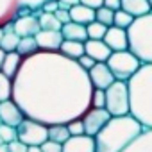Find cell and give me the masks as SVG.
<instances>
[{
	"instance_id": "1",
	"label": "cell",
	"mask_w": 152,
	"mask_h": 152,
	"mask_svg": "<svg viewBox=\"0 0 152 152\" xmlns=\"http://www.w3.org/2000/svg\"><path fill=\"white\" fill-rule=\"evenodd\" d=\"M93 84L88 72L61 52H43L23 57L13 79V99L25 116L52 124H68L91 107Z\"/></svg>"
},
{
	"instance_id": "2",
	"label": "cell",
	"mask_w": 152,
	"mask_h": 152,
	"mask_svg": "<svg viewBox=\"0 0 152 152\" xmlns=\"http://www.w3.org/2000/svg\"><path fill=\"white\" fill-rule=\"evenodd\" d=\"M143 131L145 127L132 115L111 116L104 129H100V132L95 136L97 152H124L140 138Z\"/></svg>"
},
{
	"instance_id": "3",
	"label": "cell",
	"mask_w": 152,
	"mask_h": 152,
	"mask_svg": "<svg viewBox=\"0 0 152 152\" xmlns=\"http://www.w3.org/2000/svg\"><path fill=\"white\" fill-rule=\"evenodd\" d=\"M127 83L131 93V115L140 120L145 129H152V63H143Z\"/></svg>"
},
{
	"instance_id": "4",
	"label": "cell",
	"mask_w": 152,
	"mask_h": 152,
	"mask_svg": "<svg viewBox=\"0 0 152 152\" xmlns=\"http://www.w3.org/2000/svg\"><path fill=\"white\" fill-rule=\"evenodd\" d=\"M127 34L129 50L136 54L141 63H152V13L134 18Z\"/></svg>"
},
{
	"instance_id": "5",
	"label": "cell",
	"mask_w": 152,
	"mask_h": 152,
	"mask_svg": "<svg viewBox=\"0 0 152 152\" xmlns=\"http://www.w3.org/2000/svg\"><path fill=\"white\" fill-rule=\"evenodd\" d=\"M48 0H0V27L15 23L16 18L43 13V6Z\"/></svg>"
},
{
	"instance_id": "6",
	"label": "cell",
	"mask_w": 152,
	"mask_h": 152,
	"mask_svg": "<svg viewBox=\"0 0 152 152\" xmlns=\"http://www.w3.org/2000/svg\"><path fill=\"white\" fill-rule=\"evenodd\" d=\"M106 109L113 116L131 115V93L127 81H115L106 90Z\"/></svg>"
},
{
	"instance_id": "7",
	"label": "cell",
	"mask_w": 152,
	"mask_h": 152,
	"mask_svg": "<svg viewBox=\"0 0 152 152\" xmlns=\"http://www.w3.org/2000/svg\"><path fill=\"white\" fill-rule=\"evenodd\" d=\"M141 64H143L141 59L136 54H132L129 48L113 52L111 57L107 59V66L115 73L116 81H129L132 75L141 68Z\"/></svg>"
},
{
	"instance_id": "8",
	"label": "cell",
	"mask_w": 152,
	"mask_h": 152,
	"mask_svg": "<svg viewBox=\"0 0 152 152\" xmlns=\"http://www.w3.org/2000/svg\"><path fill=\"white\" fill-rule=\"evenodd\" d=\"M16 129H18V140L27 143L29 147L43 145L48 140V125L34 118H29V116H25L23 122Z\"/></svg>"
},
{
	"instance_id": "9",
	"label": "cell",
	"mask_w": 152,
	"mask_h": 152,
	"mask_svg": "<svg viewBox=\"0 0 152 152\" xmlns=\"http://www.w3.org/2000/svg\"><path fill=\"white\" fill-rule=\"evenodd\" d=\"M111 113L106 107H90L84 115H83V122H84V129L86 134L90 136H97L100 132V129H104V125L111 120Z\"/></svg>"
},
{
	"instance_id": "10",
	"label": "cell",
	"mask_w": 152,
	"mask_h": 152,
	"mask_svg": "<svg viewBox=\"0 0 152 152\" xmlns=\"http://www.w3.org/2000/svg\"><path fill=\"white\" fill-rule=\"evenodd\" d=\"M23 118H25V113L16 104L15 99H9V100L0 102V122H2V124L18 127L23 122Z\"/></svg>"
},
{
	"instance_id": "11",
	"label": "cell",
	"mask_w": 152,
	"mask_h": 152,
	"mask_svg": "<svg viewBox=\"0 0 152 152\" xmlns=\"http://www.w3.org/2000/svg\"><path fill=\"white\" fill-rule=\"evenodd\" d=\"M88 75H90V81H91L93 88H100V90H107L116 81L115 73L111 72V68L107 66V63H97L88 72Z\"/></svg>"
},
{
	"instance_id": "12",
	"label": "cell",
	"mask_w": 152,
	"mask_h": 152,
	"mask_svg": "<svg viewBox=\"0 0 152 152\" xmlns=\"http://www.w3.org/2000/svg\"><path fill=\"white\" fill-rule=\"evenodd\" d=\"M36 41H38L39 50L43 52H59L64 41V36L61 31H43L41 29L36 34Z\"/></svg>"
},
{
	"instance_id": "13",
	"label": "cell",
	"mask_w": 152,
	"mask_h": 152,
	"mask_svg": "<svg viewBox=\"0 0 152 152\" xmlns=\"http://www.w3.org/2000/svg\"><path fill=\"white\" fill-rule=\"evenodd\" d=\"M63 152H97L95 138L90 134L70 136L63 143Z\"/></svg>"
},
{
	"instance_id": "14",
	"label": "cell",
	"mask_w": 152,
	"mask_h": 152,
	"mask_svg": "<svg viewBox=\"0 0 152 152\" xmlns=\"http://www.w3.org/2000/svg\"><path fill=\"white\" fill-rule=\"evenodd\" d=\"M13 29H15V32H16L20 38H25V36H36V34L41 31L39 16H36V15L20 16V18L15 20Z\"/></svg>"
},
{
	"instance_id": "15",
	"label": "cell",
	"mask_w": 152,
	"mask_h": 152,
	"mask_svg": "<svg viewBox=\"0 0 152 152\" xmlns=\"http://www.w3.org/2000/svg\"><path fill=\"white\" fill-rule=\"evenodd\" d=\"M104 41L109 45V48L113 52H118V50H127L129 48V34H127V29H120L116 25H111L104 36Z\"/></svg>"
},
{
	"instance_id": "16",
	"label": "cell",
	"mask_w": 152,
	"mask_h": 152,
	"mask_svg": "<svg viewBox=\"0 0 152 152\" xmlns=\"http://www.w3.org/2000/svg\"><path fill=\"white\" fill-rule=\"evenodd\" d=\"M84 47H86V54L91 56L97 63H107V59L113 54V50L104 39H86Z\"/></svg>"
},
{
	"instance_id": "17",
	"label": "cell",
	"mask_w": 152,
	"mask_h": 152,
	"mask_svg": "<svg viewBox=\"0 0 152 152\" xmlns=\"http://www.w3.org/2000/svg\"><path fill=\"white\" fill-rule=\"evenodd\" d=\"M70 15H72V22H77L83 25H88L95 20V9L90 6H84L81 2L70 7Z\"/></svg>"
},
{
	"instance_id": "18",
	"label": "cell",
	"mask_w": 152,
	"mask_h": 152,
	"mask_svg": "<svg viewBox=\"0 0 152 152\" xmlns=\"http://www.w3.org/2000/svg\"><path fill=\"white\" fill-rule=\"evenodd\" d=\"M64 39H73V41H86L88 39V29L83 23L77 22H68L61 29Z\"/></svg>"
},
{
	"instance_id": "19",
	"label": "cell",
	"mask_w": 152,
	"mask_h": 152,
	"mask_svg": "<svg viewBox=\"0 0 152 152\" xmlns=\"http://www.w3.org/2000/svg\"><path fill=\"white\" fill-rule=\"evenodd\" d=\"M22 63H23V56H20L16 50L7 52V54H6V59H4V64H2V70H0V72H4L7 77L15 79L16 73L20 72Z\"/></svg>"
},
{
	"instance_id": "20",
	"label": "cell",
	"mask_w": 152,
	"mask_h": 152,
	"mask_svg": "<svg viewBox=\"0 0 152 152\" xmlns=\"http://www.w3.org/2000/svg\"><path fill=\"white\" fill-rule=\"evenodd\" d=\"M122 9L131 13L134 18L152 13V6L148 0H122Z\"/></svg>"
},
{
	"instance_id": "21",
	"label": "cell",
	"mask_w": 152,
	"mask_h": 152,
	"mask_svg": "<svg viewBox=\"0 0 152 152\" xmlns=\"http://www.w3.org/2000/svg\"><path fill=\"white\" fill-rule=\"evenodd\" d=\"M63 56L70 57V59H75L77 61L81 56L86 54V47H84V41H73V39H64L63 45H61V50H59Z\"/></svg>"
},
{
	"instance_id": "22",
	"label": "cell",
	"mask_w": 152,
	"mask_h": 152,
	"mask_svg": "<svg viewBox=\"0 0 152 152\" xmlns=\"http://www.w3.org/2000/svg\"><path fill=\"white\" fill-rule=\"evenodd\" d=\"M124 152H152V129H145L136 141L131 143Z\"/></svg>"
},
{
	"instance_id": "23",
	"label": "cell",
	"mask_w": 152,
	"mask_h": 152,
	"mask_svg": "<svg viewBox=\"0 0 152 152\" xmlns=\"http://www.w3.org/2000/svg\"><path fill=\"white\" fill-rule=\"evenodd\" d=\"M70 129L66 124H52L48 125V140H54L57 143H64L70 138Z\"/></svg>"
},
{
	"instance_id": "24",
	"label": "cell",
	"mask_w": 152,
	"mask_h": 152,
	"mask_svg": "<svg viewBox=\"0 0 152 152\" xmlns=\"http://www.w3.org/2000/svg\"><path fill=\"white\" fill-rule=\"evenodd\" d=\"M38 50H39V47H38L36 36H25V38H22L20 43H18V48H16V52L20 56H23V57H29V56L36 54Z\"/></svg>"
},
{
	"instance_id": "25",
	"label": "cell",
	"mask_w": 152,
	"mask_h": 152,
	"mask_svg": "<svg viewBox=\"0 0 152 152\" xmlns=\"http://www.w3.org/2000/svg\"><path fill=\"white\" fill-rule=\"evenodd\" d=\"M39 25L43 31H61L63 29V23L57 20V16L54 13H41L39 15Z\"/></svg>"
},
{
	"instance_id": "26",
	"label": "cell",
	"mask_w": 152,
	"mask_h": 152,
	"mask_svg": "<svg viewBox=\"0 0 152 152\" xmlns=\"http://www.w3.org/2000/svg\"><path fill=\"white\" fill-rule=\"evenodd\" d=\"M20 39L22 38L15 32V29H9V31L4 32V38H2V41H0V48L6 50V52H13V50L18 48Z\"/></svg>"
},
{
	"instance_id": "27",
	"label": "cell",
	"mask_w": 152,
	"mask_h": 152,
	"mask_svg": "<svg viewBox=\"0 0 152 152\" xmlns=\"http://www.w3.org/2000/svg\"><path fill=\"white\" fill-rule=\"evenodd\" d=\"M86 29H88V39H104V36H106L109 27L104 25L99 20H93L91 23L86 25Z\"/></svg>"
},
{
	"instance_id": "28",
	"label": "cell",
	"mask_w": 152,
	"mask_h": 152,
	"mask_svg": "<svg viewBox=\"0 0 152 152\" xmlns=\"http://www.w3.org/2000/svg\"><path fill=\"white\" fill-rule=\"evenodd\" d=\"M13 99V79L0 72V102Z\"/></svg>"
},
{
	"instance_id": "29",
	"label": "cell",
	"mask_w": 152,
	"mask_h": 152,
	"mask_svg": "<svg viewBox=\"0 0 152 152\" xmlns=\"http://www.w3.org/2000/svg\"><path fill=\"white\" fill-rule=\"evenodd\" d=\"M132 22H134V16H132L131 13H127L125 9L115 11V23H113V25H116V27H120V29H129V27L132 25Z\"/></svg>"
},
{
	"instance_id": "30",
	"label": "cell",
	"mask_w": 152,
	"mask_h": 152,
	"mask_svg": "<svg viewBox=\"0 0 152 152\" xmlns=\"http://www.w3.org/2000/svg\"><path fill=\"white\" fill-rule=\"evenodd\" d=\"M95 20H99V22H102L104 25L111 27V25L115 23V11L109 9V7H106V6H102V7L95 9Z\"/></svg>"
},
{
	"instance_id": "31",
	"label": "cell",
	"mask_w": 152,
	"mask_h": 152,
	"mask_svg": "<svg viewBox=\"0 0 152 152\" xmlns=\"http://www.w3.org/2000/svg\"><path fill=\"white\" fill-rule=\"evenodd\" d=\"M15 140H18V129L0 122V141L2 143H11Z\"/></svg>"
},
{
	"instance_id": "32",
	"label": "cell",
	"mask_w": 152,
	"mask_h": 152,
	"mask_svg": "<svg viewBox=\"0 0 152 152\" xmlns=\"http://www.w3.org/2000/svg\"><path fill=\"white\" fill-rule=\"evenodd\" d=\"M66 125H68V129H70V134H72V136H81V134H86L83 116H81V118H73V120H70Z\"/></svg>"
},
{
	"instance_id": "33",
	"label": "cell",
	"mask_w": 152,
	"mask_h": 152,
	"mask_svg": "<svg viewBox=\"0 0 152 152\" xmlns=\"http://www.w3.org/2000/svg\"><path fill=\"white\" fill-rule=\"evenodd\" d=\"M91 107H106V90L93 88V95H91Z\"/></svg>"
},
{
	"instance_id": "34",
	"label": "cell",
	"mask_w": 152,
	"mask_h": 152,
	"mask_svg": "<svg viewBox=\"0 0 152 152\" xmlns=\"http://www.w3.org/2000/svg\"><path fill=\"white\" fill-rule=\"evenodd\" d=\"M43 152H63V143H57L54 140H47L43 145H39Z\"/></svg>"
},
{
	"instance_id": "35",
	"label": "cell",
	"mask_w": 152,
	"mask_h": 152,
	"mask_svg": "<svg viewBox=\"0 0 152 152\" xmlns=\"http://www.w3.org/2000/svg\"><path fill=\"white\" fill-rule=\"evenodd\" d=\"M77 63H79V64H81V66H83V68H84L86 72H90V70H91V68H93V66L97 64V61H95V59H93L91 56H88V54L81 56V57L77 59Z\"/></svg>"
},
{
	"instance_id": "36",
	"label": "cell",
	"mask_w": 152,
	"mask_h": 152,
	"mask_svg": "<svg viewBox=\"0 0 152 152\" xmlns=\"http://www.w3.org/2000/svg\"><path fill=\"white\" fill-rule=\"evenodd\" d=\"M56 16H57V20L64 25V23H68V22H72V15H70V9H66V7H59L56 13H54Z\"/></svg>"
},
{
	"instance_id": "37",
	"label": "cell",
	"mask_w": 152,
	"mask_h": 152,
	"mask_svg": "<svg viewBox=\"0 0 152 152\" xmlns=\"http://www.w3.org/2000/svg\"><path fill=\"white\" fill-rule=\"evenodd\" d=\"M7 145H9V152H29V145L20 141V140H15Z\"/></svg>"
},
{
	"instance_id": "38",
	"label": "cell",
	"mask_w": 152,
	"mask_h": 152,
	"mask_svg": "<svg viewBox=\"0 0 152 152\" xmlns=\"http://www.w3.org/2000/svg\"><path fill=\"white\" fill-rule=\"evenodd\" d=\"M57 9H59V0H48V2L43 6L45 13H56Z\"/></svg>"
},
{
	"instance_id": "39",
	"label": "cell",
	"mask_w": 152,
	"mask_h": 152,
	"mask_svg": "<svg viewBox=\"0 0 152 152\" xmlns=\"http://www.w3.org/2000/svg\"><path fill=\"white\" fill-rule=\"evenodd\" d=\"M104 6L113 11H118V9H122V0H104Z\"/></svg>"
},
{
	"instance_id": "40",
	"label": "cell",
	"mask_w": 152,
	"mask_h": 152,
	"mask_svg": "<svg viewBox=\"0 0 152 152\" xmlns=\"http://www.w3.org/2000/svg\"><path fill=\"white\" fill-rule=\"evenodd\" d=\"M81 4L90 6V7H93V9H99V7L104 6V0H81Z\"/></svg>"
},
{
	"instance_id": "41",
	"label": "cell",
	"mask_w": 152,
	"mask_h": 152,
	"mask_svg": "<svg viewBox=\"0 0 152 152\" xmlns=\"http://www.w3.org/2000/svg\"><path fill=\"white\" fill-rule=\"evenodd\" d=\"M81 0H59V7H66V9H70L72 6H75V4H79Z\"/></svg>"
},
{
	"instance_id": "42",
	"label": "cell",
	"mask_w": 152,
	"mask_h": 152,
	"mask_svg": "<svg viewBox=\"0 0 152 152\" xmlns=\"http://www.w3.org/2000/svg\"><path fill=\"white\" fill-rule=\"evenodd\" d=\"M6 50H2V48H0V70H2V64H4V59H6Z\"/></svg>"
},
{
	"instance_id": "43",
	"label": "cell",
	"mask_w": 152,
	"mask_h": 152,
	"mask_svg": "<svg viewBox=\"0 0 152 152\" xmlns=\"http://www.w3.org/2000/svg\"><path fill=\"white\" fill-rule=\"evenodd\" d=\"M29 152H43V150L39 145H32V147H29Z\"/></svg>"
},
{
	"instance_id": "44",
	"label": "cell",
	"mask_w": 152,
	"mask_h": 152,
	"mask_svg": "<svg viewBox=\"0 0 152 152\" xmlns=\"http://www.w3.org/2000/svg\"><path fill=\"white\" fill-rule=\"evenodd\" d=\"M0 152H9V145L7 143H2V145H0Z\"/></svg>"
},
{
	"instance_id": "45",
	"label": "cell",
	"mask_w": 152,
	"mask_h": 152,
	"mask_svg": "<svg viewBox=\"0 0 152 152\" xmlns=\"http://www.w3.org/2000/svg\"><path fill=\"white\" fill-rule=\"evenodd\" d=\"M4 32H6L4 27H0V41H2V38H4Z\"/></svg>"
},
{
	"instance_id": "46",
	"label": "cell",
	"mask_w": 152,
	"mask_h": 152,
	"mask_svg": "<svg viewBox=\"0 0 152 152\" xmlns=\"http://www.w3.org/2000/svg\"><path fill=\"white\" fill-rule=\"evenodd\" d=\"M148 2H150V6H152V0H148Z\"/></svg>"
}]
</instances>
